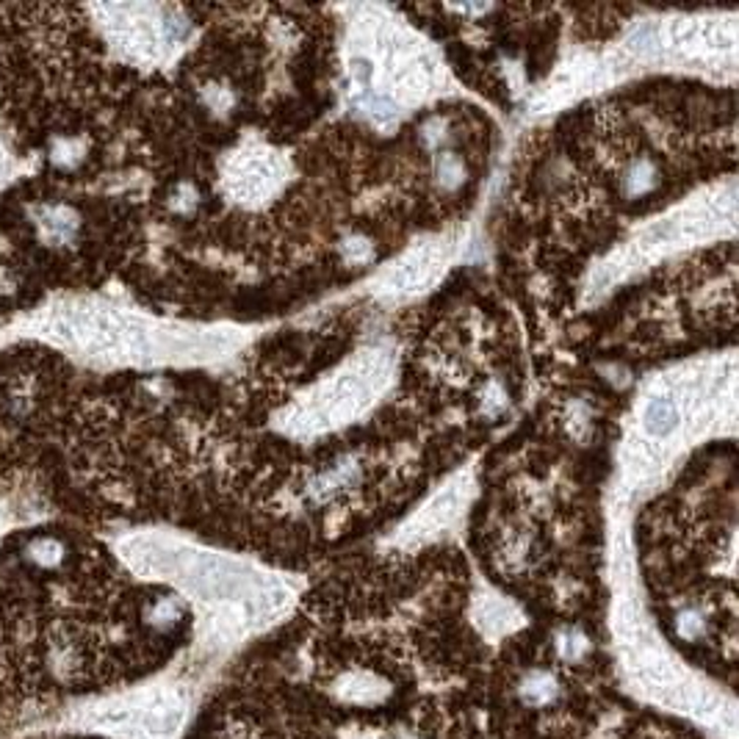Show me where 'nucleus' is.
<instances>
[{"label": "nucleus", "instance_id": "f257e3e1", "mask_svg": "<svg viewBox=\"0 0 739 739\" xmlns=\"http://www.w3.org/2000/svg\"><path fill=\"white\" fill-rule=\"evenodd\" d=\"M645 421H649L651 435H667L673 424H675V408L667 399H654L649 405V413H645Z\"/></svg>", "mask_w": 739, "mask_h": 739}]
</instances>
